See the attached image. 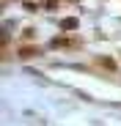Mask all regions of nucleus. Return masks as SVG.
<instances>
[{
  "instance_id": "nucleus-6",
  "label": "nucleus",
  "mask_w": 121,
  "mask_h": 126,
  "mask_svg": "<svg viewBox=\"0 0 121 126\" xmlns=\"http://www.w3.org/2000/svg\"><path fill=\"white\" fill-rule=\"evenodd\" d=\"M72 3H74V0H72Z\"/></svg>"
},
{
  "instance_id": "nucleus-1",
  "label": "nucleus",
  "mask_w": 121,
  "mask_h": 126,
  "mask_svg": "<svg viewBox=\"0 0 121 126\" xmlns=\"http://www.w3.org/2000/svg\"><path fill=\"white\" fill-rule=\"evenodd\" d=\"M50 47H74V41L72 38H52Z\"/></svg>"
},
{
  "instance_id": "nucleus-5",
  "label": "nucleus",
  "mask_w": 121,
  "mask_h": 126,
  "mask_svg": "<svg viewBox=\"0 0 121 126\" xmlns=\"http://www.w3.org/2000/svg\"><path fill=\"white\" fill-rule=\"evenodd\" d=\"M99 63H102V66H107V69H116V63H113L110 58H99Z\"/></svg>"
},
{
  "instance_id": "nucleus-2",
  "label": "nucleus",
  "mask_w": 121,
  "mask_h": 126,
  "mask_svg": "<svg viewBox=\"0 0 121 126\" xmlns=\"http://www.w3.org/2000/svg\"><path fill=\"white\" fill-rule=\"evenodd\" d=\"M60 28H63V30H77V19H74V16L60 19Z\"/></svg>"
},
{
  "instance_id": "nucleus-3",
  "label": "nucleus",
  "mask_w": 121,
  "mask_h": 126,
  "mask_svg": "<svg viewBox=\"0 0 121 126\" xmlns=\"http://www.w3.org/2000/svg\"><path fill=\"white\" fill-rule=\"evenodd\" d=\"M30 55H39L36 47H22V49H19V58H30Z\"/></svg>"
},
{
  "instance_id": "nucleus-4",
  "label": "nucleus",
  "mask_w": 121,
  "mask_h": 126,
  "mask_svg": "<svg viewBox=\"0 0 121 126\" xmlns=\"http://www.w3.org/2000/svg\"><path fill=\"white\" fill-rule=\"evenodd\" d=\"M44 8H47V11H55V8H58V0H44Z\"/></svg>"
}]
</instances>
